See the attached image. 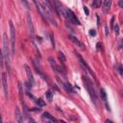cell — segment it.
I'll return each mask as SVG.
<instances>
[{
  "mask_svg": "<svg viewBox=\"0 0 123 123\" xmlns=\"http://www.w3.org/2000/svg\"><path fill=\"white\" fill-rule=\"evenodd\" d=\"M58 57H59L60 61H61L62 63H64V62H65V61H66V60H65V57H64V55H63V53H62V52H61V51H60V52L58 53Z\"/></svg>",
  "mask_w": 123,
  "mask_h": 123,
  "instance_id": "obj_19",
  "label": "cell"
},
{
  "mask_svg": "<svg viewBox=\"0 0 123 123\" xmlns=\"http://www.w3.org/2000/svg\"><path fill=\"white\" fill-rule=\"evenodd\" d=\"M118 70H119L120 75H122V67H121V66H119V67H118Z\"/></svg>",
  "mask_w": 123,
  "mask_h": 123,
  "instance_id": "obj_28",
  "label": "cell"
},
{
  "mask_svg": "<svg viewBox=\"0 0 123 123\" xmlns=\"http://www.w3.org/2000/svg\"><path fill=\"white\" fill-rule=\"evenodd\" d=\"M2 86H3L5 96L7 98L8 97V83H7V74L5 72L2 74Z\"/></svg>",
  "mask_w": 123,
  "mask_h": 123,
  "instance_id": "obj_9",
  "label": "cell"
},
{
  "mask_svg": "<svg viewBox=\"0 0 123 123\" xmlns=\"http://www.w3.org/2000/svg\"><path fill=\"white\" fill-rule=\"evenodd\" d=\"M101 94H102L103 99L106 100V92H105V89H101Z\"/></svg>",
  "mask_w": 123,
  "mask_h": 123,
  "instance_id": "obj_23",
  "label": "cell"
},
{
  "mask_svg": "<svg viewBox=\"0 0 123 123\" xmlns=\"http://www.w3.org/2000/svg\"><path fill=\"white\" fill-rule=\"evenodd\" d=\"M68 37H69V39L74 43V44H76L77 46H79V47H81V48H83V43L76 37H74V36H72V35H69L68 36Z\"/></svg>",
  "mask_w": 123,
  "mask_h": 123,
  "instance_id": "obj_11",
  "label": "cell"
},
{
  "mask_svg": "<svg viewBox=\"0 0 123 123\" xmlns=\"http://www.w3.org/2000/svg\"><path fill=\"white\" fill-rule=\"evenodd\" d=\"M83 81L85 82L86 87V89H87V91H88V93H89V95H90L92 101H93L94 103H96L97 95H96L95 89H94V87H93V84H92V82H91L86 76H83Z\"/></svg>",
  "mask_w": 123,
  "mask_h": 123,
  "instance_id": "obj_3",
  "label": "cell"
},
{
  "mask_svg": "<svg viewBox=\"0 0 123 123\" xmlns=\"http://www.w3.org/2000/svg\"><path fill=\"white\" fill-rule=\"evenodd\" d=\"M18 89H19V98H20V102L21 104L23 105L24 104V99H23V86H22V84L19 82L18 83Z\"/></svg>",
  "mask_w": 123,
  "mask_h": 123,
  "instance_id": "obj_14",
  "label": "cell"
},
{
  "mask_svg": "<svg viewBox=\"0 0 123 123\" xmlns=\"http://www.w3.org/2000/svg\"><path fill=\"white\" fill-rule=\"evenodd\" d=\"M101 4H102L101 0H95V1L92 2V7L93 8H99L101 6Z\"/></svg>",
  "mask_w": 123,
  "mask_h": 123,
  "instance_id": "obj_20",
  "label": "cell"
},
{
  "mask_svg": "<svg viewBox=\"0 0 123 123\" xmlns=\"http://www.w3.org/2000/svg\"><path fill=\"white\" fill-rule=\"evenodd\" d=\"M24 67H25V71H26V74H27V77H28L29 83L33 86V85L35 84V79H34V77H33V73H32V71H31V69H30V67H29L27 64H25V65H24Z\"/></svg>",
  "mask_w": 123,
  "mask_h": 123,
  "instance_id": "obj_7",
  "label": "cell"
},
{
  "mask_svg": "<svg viewBox=\"0 0 123 123\" xmlns=\"http://www.w3.org/2000/svg\"><path fill=\"white\" fill-rule=\"evenodd\" d=\"M35 102H36V104H37L38 107H44V106H45V102H44L41 98L35 99Z\"/></svg>",
  "mask_w": 123,
  "mask_h": 123,
  "instance_id": "obj_18",
  "label": "cell"
},
{
  "mask_svg": "<svg viewBox=\"0 0 123 123\" xmlns=\"http://www.w3.org/2000/svg\"><path fill=\"white\" fill-rule=\"evenodd\" d=\"M43 116H44L45 118L50 119V120H51V121H53L54 123H58V120H57L55 117H53V116H52V115H51L49 112H44V113H43Z\"/></svg>",
  "mask_w": 123,
  "mask_h": 123,
  "instance_id": "obj_16",
  "label": "cell"
},
{
  "mask_svg": "<svg viewBox=\"0 0 123 123\" xmlns=\"http://www.w3.org/2000/svg\"><path fill=\"white\" fill-rule=\"evenodd\" d=\"M84 11H85V12H86V15H88L89 14V12H88V9L86 7V6H84Z\"/></svg>",
  "mask_w": 123,
  "mask_h": 123,
  "instance_id": "obj_24",
  "label": "cell"
},
{
  "mask_svg": "<svg viewBox=\"0 0 123 123\" xmlns=\"http://www.w3.org/2000/svg\"><path fill=\"white\" fill-rule=\"evenodd\" d=\"M10 23V35H11V48H12V55L14 54L15 52V29L13 27V24L12 21L9 22Z\"/></svg>",
  "mask_w": 123,
  "mask_h": 123,
  "instance_id": "obj_4",
  "label": "cell"
},
{
  "mask_svg": "<svg viewBox=\"0 0 123 123\" xmlns=\"http://www.w3.org/2000/svg\"><path fill=\"white\" fill-rule=\"evenodd\" d=\"M50 38H51V41H52L53 46H55V41H54V37H53V35L52 34H50Z\"/></svg>",
  "mask_w": 123,
  "mask_h": 123,
  "instance_id": "obj_25",
  "label": "cell"
},
{
  "mask_svg": "<svg viewBox=\"0 0 123 123\" xmlns=\"http://www.w3.org/2000/svg\"><path fill=\"white\" fill-rule=\"evenodd\" d=\"M62 85L63 88H64L66 91H68V92H73V88H72V86H71V85H70L69 83H62Z\"/></svg>",
  "mask_w": 123,
  "mask_h": 123,
  "instance_id": "obj_15",
  "label": "cell"
},
{
  "mask_svg": "<svg viewBox=\"0 0 123 123\" xmlns=\"http://www.w3.org/2000/svg\"><path fill=\"white\" fill-rule=\"evenodd\" d=\"M89 34H90L91 36H95V35H96V32H95L94 30H90V31H89Z\"/></svg>",
  "mask_w": 123,
  "mask_h": 123,
  "instance_id": "obj_26",
  "label": "cell"
},
{
  "mask_svg": "<svg viewBox=\"0 0 123 123\" xmlns=\"http://www.w3.org/2000/svg\"><path fill=\"white\" fill-rule=\"evenodd\" d=\"M27 23H28V28H29L30 35L33 37H34V33H35V29H34V25H33V21H32V17L30 15V13L27 14Z\"/></svg>",
  "mask_w": 123,
  "mask_h": 123,
  "instance_id": "obj_8",
  "label": "cell"
},
{
  "mask_svg": "<svg viewBox=\"0 0 123 123\" xmlns=\"http://www.w3.org/2000/svg\"><path fill=\"white\" fill-rule=\"evenodd\" d=\"M106 123H113V122H112V121H111V120H107V121H106Z\"/></svg>",
  "mask_w": 123,
  "mask_h": 123,
  "instance_id": "obj_30",
  "label": "cell"
},
{
  "mask_svg": "<svg viewBox=\"0 0 123 123\" xmlns=\"http://www.w3.org/2000/svg\"><path fill=\"white\" fill-rule=\"evenodd\" d=\"M3 50H4V59L5 62H7V65L10 66V62H11V53H10V45H9V39L7 37V34L4 33L3 34Z\"/></svg>",
  "mask_w": 123,
  "mask_h": 123,
  "instance_id": "obj_2",
  "label": "cell"
},
{
  "mask_svg": "<svg viewBox=\"0 0 123 123\" xmlns=\"http://www.w3.org/2000/svg\"><path fill=\"white\" fill-rule=\"evenodd\" d=\"M118 4H119V6H120L121 8L123 7V1H122V0H121V1H119V3H118Z\"/></svg>",
  "mask_w": 123,
  "mask_h": 123,
  "instance_id": "obj_29",
  "label": "cell"
},
{
  "mask_svg": "<svg viewBox=\"0 0 123 123\" xmlns=\"http://www.w3.org/2000/svg\"><path fill=\"white\" fill-rule=\"evenodd\" d=\"M54 6L56 9V12H58L61 15H62L64 18H66V9L62 5V3L58 1H54Z\"/></svg>",
  "mask_w": 123,
  "mask_h": 123,
  "instance_id": "obj_5",
  "label": "cell"
},
{
  "mask_svg": "<svg viewBox=\"0 0 123 123\" xmlns=\"http://www.w3.org/2000/svg\"><path fill=\"white\" fill-rule=\"evenodd\" d=\"M14 115H15V118H16L17 123H23V117H22L21 112H20V111H19V109H18V108H15Z\"/></svg>",
  "mask_w": 123,
  "mask_h": 123,
  "instance_id": "obj_10",
  "label": "cell"
},
{
  "mask_svg": "<svg viewBox=\"0 0 123 123\" xmlns=\"http://www.w3.org/2000/svg\"><path fill=\"white\" fill-rule=\"evenodd\" d=\"M3 64H4V55L0 50V67H3Z\"/></svg>",
  "mask_w": 123,
  "mask_h": 123,
  "instance_id": "obj_21",
  "label": "cell"
},
{
  "mask_svg": "<svg viewBox=\"0 0 123 123\" xmlns=\"http://www.w3.org/2000/svg\"><path fill=\"white\" fill-rule=\"evenodd\" d=\"M29 123H37V122H36V121H35L34 119H32V118H30V119H29Z\"/></svg>",
  "mask_w": 123,
  "mask_h": 123,
  "instance_id": "obj_27",
  "label": "cell"
},
{
  "mask_svg": "<svg viewBox=\"0 0 123 123\" xmlns=\"http://www.w3.org/2000/svg\"><path fill=\"white\" fill-rule=\"evenodd\" d=\"M66 18L73 24H77V25H80V21L78 20V18L76 17V15L74 14V12L71 11V10H68L66 9Z\"/></svg>",
  "mask_w": 123,
  "mask_h": 123,
  "instance_id": "obj_6",
  "label": "cell"
},
{
  "mask_svg": "<svg viewBox=\"0 0 123 123\" xmlns=\"http://www.w3.org/2000/svg\"><path fill=\"white\" fill-rule=\"evenodd\" d=\"M1 83H2V77H1V75H0V85H1Z\"/></svg>",
  "mask_w": 123,
  "mask_h": 123,
  "instance_id": "obj_31",
  "label": "cell"
},
{
  "mask_svg": "<svg viewBox=\"0 0 123 123\" xmlns=\"http://www.w3.org/2000/svg\"><path fill=\"white\" fill-rule=\"evenodd\" d=\"M48 62H49V63H50L51 67L53 68V70H54L55 72H57V71H58V66H59V65H58V64L56 63L55 60H54L53 58H51V57H50V58L48 59Z\"/></svg>",
  "mask_w": 123,
  "mask_h": 123,
  "instance_id": "obj_12",
  "label": "cell"
},
{
  "mask_svg": "<svg viewBox=\"0 0 123 123\" xmlns=\"http://www.w3.org/2000/svg\"><path fill=\"white\" fill-rule=\"evenodd\" d=\"M111 1H104L103 2V11L105 12H108L109 11H110V9H111Z\"/></svg>",
  "mask_w": 123,
  "mask_h": 123,
  "instance_id": "obj_13",
  "label": "cell"
},
{
  "mask_svg": "<svg viewBox=\"0 0 123 123\" xmlns=\"http://www.w3.org/2000/svg\"><path fill=\"white\" fill-rule=\"evenodd\" d=\"M35 4L37 8V10L39 11V12L41 13V15L43 17H45L48 21L51 22V24L57 26V22L54 18V15H53V10L51 9V6L48 4V2H37V1H35Z\"/></svg>",
  "mask_w": 123,
  "mask_h": 123,
  "instance_id": "obj_1",
  "label": "cell"
},
{
  "mask_svg": "<svg viewBox=\"0 0 123 123\" xmlns=\"http://www.w3.org/2000/svg\"><path fill=\"white\" fill-rule=\"evenodd\" d=\"M45 97H46V100H48L49 102H51L52 101V99H53V92H52V90H47L46 92H45Z\"/></svg>",
  "mask_w": 123,
  "mask_h": 123,
  "instance_id": "obj_17",
  "label": "cell"
},
{
  "mask_svg": "<svg viewBox=\"0 0 123 123\" xmlns=\"http://www.w3.org/2000/svg\"><path fill=\"white\" fill-rule=\"evenodd\" d=\"M0 123H2V117H1V115H0Z\"/></svg>",
  "mask_w": 123,
  "mask_h": 123,
  "instance_id": "obj_32",
  "label": "cell"
},
{
  "mask_svg": "<svg viewBox=\"0 0 123 123\" xmlns=\"http://www.w3.org/2000/svg\"><path fill=\"white\" fill-rule=\"evenodd\" d=\"M113 30H114L115 35H116V36H118V35H119V26H118V24L113 25Z\"/></svg>",
  "mask_w": 123,
  "mask_h": 123,
  "instance_id": "obj_22",
  "label": "cell"
}]
</instances>
